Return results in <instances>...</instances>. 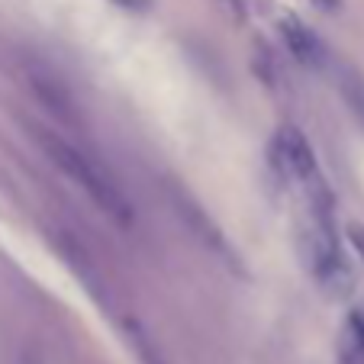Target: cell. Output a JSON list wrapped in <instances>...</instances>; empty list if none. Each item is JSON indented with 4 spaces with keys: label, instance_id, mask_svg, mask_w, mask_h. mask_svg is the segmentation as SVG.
<instances>
[{
    "label": "cell",
    "instance_id": "1",
    "mask_svg": "<svg viewBox=\"0 0 364 364\" xmlns=\"http://www.w3.org/2000/svg\"><path fill=\"white\" fill-rule=\"evenodd\" d=\"M36 139H39L42 151L48 155V161H52L55 168H62L65 178L75 181V184L81 187L97 206H100L103 213L113 216L119 226H129L132 223V203H129V197H126V191L119 187V181L113 178L107 168L97 165V159H90L84 149L65 142V139L55 136V132L39 129Z\"/></svg>",
    "mask_w": 364,
    "mask_h": 364
},
{
    "label": "cell",
    "instance_id": "2",
    "mask_svg": "<svg viewBox=\"0 0 364 364\" xmlns=\"http://www.w3.org/2000/svg\"><path fill=\"white\" fill-rule=\"evenodd\" d=\"M274 161L281 165V171L287 174L290 181H296V184H303V187L313 184V181L319 178L316 155H313L309 142L303 139V132L294 129V126L277 129V136H274Z\"/></svg>",
    "mask_w": 364,
    "mask_h": 364
},
{
    "label": "cell",
    "instance_id": "3",
    "mask_svg": "<svg viewBox=\"0 0 364 364\" xmlns=\"http://www.w3.org/2000/svg\"><path fill=\"white\" fill-rule=\"evenodd\" d=\"M281 36H284V42H287L290 55H294L300 65H306V68L323 65L326 48H323V42L313 36V29H306V23L303 20H296V16H284L281 20Z\"/></svg>",
    "mask_w": 364,
    "mask_h": 364
},
{
    "label": "cell",
    "instance_id": "4",
    "mask_svg": "<svg viewBox=\"0 0 364 364\" xmlns=\"http://www.w3.org/2000/svg\"><path fill=\"white\" fill-rule=\"evenodd\" d=\"M342 364H364V313H351L342 338Z\"/></svg>",
    "mask_w": 364,
    "mask_h": 364
},
{
    "label": "cell",
    "instance_id": "5",
    "mask_svg": "<svg viewBox=\"0 0 364 364\" xmlns=\"http://www.w3.org/2000/svg\"><path fill=\"white\" fill-rule=\"evenodd\" d=\"M132 336H136V348H139V358H142V364H165L155 351H151V345L145 342V336H139V329L132 326Z\"/></svg>",
    "mask_w": 364,
    "mask_h": 364
},
{
    "label": "cell",
    "instance_id": "6",
    "mask_svg": "<svg viewBox=\"0 0 364 364\" xmlns=\"http://www.w3.org/2000/svg\"><path fill=\"white\" fill-rule=\"evenodd\" d=\"M348 239H351V245H355V252L361 255V262H364V226H358V223H351V226H348Z\"/></svg>",
    "mask_w": 364,
    "mask_h": 364
},
{
    "label": "cell",
    "instance_id": "7",
    "mask_svg": "<svg viewBox=\"0 0 364 364\" xmlns=\"http://www.w3.org/2000/svg\"><path fill=\"white\" fill-rule=\"evenodd\" d=\"M117 4L126 10H149L151 7V0H117Z\"/></svg>",
    "mask_w": 364,
    "mask_h": 364
},
{
    "label": "cell",
    "instance_id": "8",
    "mask_svg": "<svg viewBox=\"0 0 364 364\" xmlns=\"http://www.w3.org/2000/svg\"><path fill=\"white\" fill-rule=\"evenodd\" d=\"M336 4H338V0H329V4H323V7H336Z\"/></svg>",
    "mask_w": 364,
    "mask_h": 364
}]
</instances>
